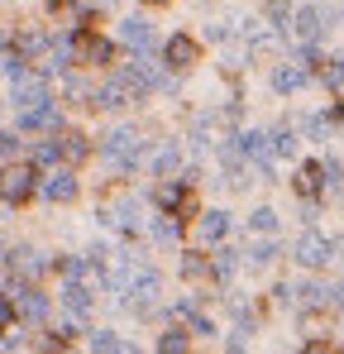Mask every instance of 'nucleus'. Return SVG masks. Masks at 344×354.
I'll return each mask as SVG.
<instances>
[{"label":"nucleus","instance_id":"nucleus-18","mask_svg":"<svg viewBox=\"0 0 344 354\" xmlns=\"http://www.w3.org/2000/svg\"><path fill=\"white\" fill-rule=\"evenodd\" d=\"M134 211H139V206H134V201H115L111 211H106V221H111L115 230H139V225H144V221H139V216H134Z\"/></svg>","mask_w":344,"mask_h":354},{"label":"nucleus","instance_id":"nucleus-2","mask_svg":"<svg viewBox=\"0 0 344 354\" xmlns=\"http://www.w3.org/2000/svg\"><path fill=\"white\" fill-rule=\"evenodd\" d=\"M34 168L29 163H10V168H0V201H10V206H19V201H29V192H34Z\"/></svg>","mask_w":344,"mask_h":354},{"label":"nucleus","instance_id":"nucleus-23","mask_svg":"<svg viewBox=\"0 0 344 354\" xmlns=\"http://www.w3.org/2000/svg\"><path fill=\"white\" fill-rule=\"evenodd\" d=\"M296 301H301V306H325V301H330V288H321V283H306V288H296Z\"/></svg>","mask_w":344,"mask_h":354},{"label":"nucleus","instance_id":"nucleus-39","mask_svg":"<svg viewBox=\"0 0 344 354\" xmlns=\"http://www.w3.org/2000/svg\"><path fill=\"white\" fill-rule=\"evenodd\" d=\"M48 5H62V0H48Z\"/></svg>","mask_w":344,"mask_h":354},{"label":"nucleus","instance_id":"nucleus-30","mask_svg":"<svg viewBox=\"0 0 344 354\" xmlns=\"http://www.w3.org/2000/svg\"><path fill=\"white\" fill-rule=\"evenodd\" d=\"M15 326V301H10V292H0V330H10Z\"/></svg>","mask_w":344,"mask_h":354},{"label":"nucleus","instance_id":"nucleus-12","mask_svg":"<svg viewBox=\"0 0 344 354\" xmlns=\"http://www.w3.org/2000/svg\"><path fill=\"white\" fill-rule=\"evenodd\" d=\"M196 230H201V239H206V244H216V239L229 235V216H225V211H206V216L196 221Z\"/></svg>","mask_w":344,"mask_h":354},{"label":"nucleus","instance_id":"nucleus-24","mask_svg":"<svg viewBox=\"0 0 344 354\" xmlns=\"http://www.w3.org/2000/svg\"><path fill=\"white\" fill-rule=\"evenodd\" d=\"M158 354H187V335H182V330H163Z\"/></svg>","mask_w":344,"mask_h":354},{"label":"nucleus","instance_id":"nucleus-36","mask_svg":"<svg viewBox=\"0 0 344 354\" xmlns=\"http://www.w3.org/2000/svg\"><path fill=\"white\" fill-rule=\"evenodd\" d=\"M15 149V134H0V153H10Z\"/></svg>","mask_w":344,"mask_h":354},{"label":"nucleus","instance_id":"nucleus-17","mask_svg":"<svg viewBox=\"0 0 344 354\" xmlns=\"http://www.w3.org/2000/svg\"><path fill=\"white\" fill-rule=\"evenodd\" d=\"M44 196H48V201H72V196H77V177L72 173H53L48 182H44Z\"/></svg>","mask_w":344,"mask_h":354},{"label":"nucleus","instance_id":"nucleus-13","mask_svg":"<svg viewBox=\"0 0 344 354\" xmlns=\"http://www.w3.org/2000/svg\"><path fill=\"white\" fill-rule=\"evenodd\" d=\"M57 124V106H34V111H19V129H53Z\"/></svg>","mask_w":344,"mask_h":354},{"label":"nucleus","instance_id":"nucleus-4","mask_svg":"<svg viewBox=\"0 0 344 354\" xmlns=\"http://www.w3.org/2000/svg\"><path fill=\"white\" fill-rule=\"evenodd\" d=\"M296 263H306V268H325L330 263V239L325 235H316V230H306V235L296 239Z\"/></svg>","mask_w":344,"mask_h":354},{"label":"nucleus","instance_id":"nucleus-3","mask_svg":"<svg viewBox=\"0 0 344 354\" xmlns=\"http://www.w3.org/2000/svg\"><path fill=\"white\" fill-rule=\"evenodd\" d=\"M134 91H139V86L120 72V77H111V82L101 86V91H91V106H101V111H120V106H129V101H134Z\"/></svg>","mask_w":344,"mask_h":354},{"label":"nucleus","instance_id":"nucleus-34","mask_svg":"<svg viewBox=\"0 0 344 354\" xmlns=\"http://www.w3.org/2000/svg\"><path fill=\"white\" fill-rule=\"evenodd\" d=\"M268 15H273V19L283 24V19H287V0H268Z\"/></svg>","mask_w":344,"mask_h":354},{"label":"nucleus","instance_id":"nucleus-5","mask_svg":"<svg viewBox=\"0 0 344 354\" xmlns=\"http://www.w3.org/2000/svg\"><path fill=\"white\" fill-rule=\"evenodd\" d=\"M287 24L296 29V39H301V44H316V39L325 34V15H321L316 5H301V10H296V15H292Z\"/></svg>","mask_w":344,"mask_h":354},{"label":"nucleus","instance_id":"nucleus-28","mask_svg":"<svg viewBox=\"0 0 344 354\" xmlns=\"http://www.w3.org/2000/svg\"><path fill=\"white\" fill-rule=\"evenodd\" d=\"M211 263H216V278H229V273H234V249H220Z\"/></svg>","mask_w":344,"mask_h":354},{"label":"nucleus","instance_id":"nucleus-29","mask_svg":"<svg viewBox=\"0 0 344 354\" xmlns=\"http://www.w3.org/2000/svg\"><path fill=\"white\" fill-rule=\"evenodd\" d=\"M273 254H278V249H273V244H268V239H263V244H254V249H249V263H254V268H258V263H268V259H273Z\"/></svg>","mask_w":344,"mask_h":354},{"label":"nucleus","instance_id":"nucleus-20","mask_svg":"<svg viewBox=\"0 0 344 354\" xmlns=\"http://www.w3.org/2000/svg\"><path fill=\"white\" fill-rule=\"evenodd\" d=\"M62 306H67L72 316H86L91 297H86V288H82V283H67V288H62Z\"/></svg>","mask_w":344,"mask_h":354},{"label":"nucleus","instance_id":"nucleus-38","mask_svg":"<svg viewBox=\"0 0 344 354\" xmlns=\"http://www.w3.org/2000/svg\"><path fill=\"white\" fill-rule=\"evenodd\" d=\"M149 5H168V0H149Z\"/></svg>","mask_w":344,"mask_h":354},{"label":"nucleus","instance_id":"nucleus-19","mask_svg":"<svg viewBox=\"0 0 344 354\" xmlns=\"http://www.w3.org/2000/svg\"><path fill=\"white\" fill-rule=\"evenodd\" d=\"M149 230H153V239H158V244H177V235H182V221L163 211V216H153V225H149Z\"/></svg>","mask_w":344,"mask_h":354},{"label":"nucleus","instance_id":"nucleus-31","mask_svg":"<svg viewBox=\"0 0 344 354\" xmlns=\"http://www.w3.org/2000/svg\"><path fill=\"white\" fill-rule=\"evenodd\" d=\"M34 158H39V163H57V139H44V144L34 149Z\"/></svg>","mask_w":344,"mask_h":354},{"label":"nucleus","instance_id":"nucleus-21","mask_svg":"<svg viewBox=\"0 0 344 354\" xmlns=\"http://www.w3.org/2000/svg\"><path fill=\"white\" fill-rule=\"evenodd\" d=\"M316 72H321V82H325L330 91H335V86H344V58H321V67H316Z\"/></svg>","mask_w":344,"mask_h":354},{"label":"nucleus","instance_id":"nucleus-22","mask_svg":"<svg viewBox=\"0 0 344 354\" xmlns=\"http://www.w3.org/2000/svg\"><path fill=\"white\" fill-rule=\"evenodd\" d=\"M19 311H24L29 321H44V316H48V301H44V297L29 288V292H19Z\"/></svg>","mask_w":344,"mask_h":354},{"label":"nucleus","instance_id":"nucleus-35","mask_svg":"<svg viewBox=\"0 0 344 354\" xmlns=\"http://www.w3.org/2000/svg\"><path fill=\"white\" fill-rule=\"evenodd\" d=\"M301 354H335V350H330V345H321V340H311V345H306Z\"/></svg>","mask_w":344,"mask_h":354},{"label":"nucleus","instance_id":"nucleus-14","mask_svg":"<svg viewBox=\"0 0 344 354\" xmlns=\"http://www.w3.org/2000/svg\"><path fill=\"white\" fill-rule=\"evenodd\" d=\"M273 86H278V91H301V86H306V67H296V62L273 67Z\"/></svg>","mask_w":344,"mask_h":354},{"label":"nucleus","instance_id":"nucleus-11","mask_svg":"<svg viewBox=\"0 0 344 354\" xmlns=\"http://www.w3.org/2000/svg\"><path fill=\"white\" fill-rule=\"evenodd\" d=\"M57 158H62V163H82V158H86V139H82L77 129H62V134H57Z\"/></svg>","mask_w":344,"mask_h":354},{"label":"nucleus","instance_id":"nucleus-33","mask_svg":"<svg viewBox=\"0 0 344 354\" xmlns=\"http://www.w3.org/2000/svg\"><path fill=\"white\" fill-rule=\"evenodd\" d=\"M306 129H311L316 139H325V129H330V120H325V115H311V120H306Z\"/></svg>","mask_w":344,"mask_h":354},{"label":"nucleus","instance_id":"nucleus-10","mask_svg":"<svg viewBox=\"0 0 344 354\" xmlns=\"http://www.w3.org/2000/svg\"><path fill=\"white\" fill-rule=\"evenodd\" d=\"M34 106H48V86L39 77H19V111H34Z\"/></svg>","mask_w":344,"mask_h":354},{"label":"nucleus","instance_id":"nucleus-32","mask_svg":"<svg viewBox=\"0 0 344 354\" xmlns=\"http://www.w3.org/2000/svg\"><path fill=\"white\" fill-rule=\"evenodd\" d=\"M177 158H182V153H177V149H163V153H158V163H153V168H158V173H172V168H177Z\"/></svg>","mask_w":344,"mask_h":354},{"label":"nucleus","instance_id":"nucleus-25","mask_svg":"<svg viewBox=\"0 0 344 354\" xmlns=\"http://www.w3.org/2000/svg\"><path fill=\"white\" fill-rule=\"evenodd\" d=\"M268 139H273V153H296V134H292V129H273V134H268Z\"/></svg>","mask_w":344,"mask_h":354},{"label":"nucleus","instance_id":"nucleus-16","mask_svg":"<svg viewBox=\"0 0 344 354\" xmlns=\"http://www.w3.org/2000/svg\"><path fill=\"white\" fill-rule=\"evenodd\" d=\"M182 278H191V283H211V278H216V263L201 259V254H182Z\"/></svg>","mask_w":344,"mask_h":354},{"label":"nucleus","instance_id":"nucleus-8","mask_svg":"<svg viewBox=\"0 0 344 354\" xmlns=\"http://www.w3.org/2000/svg\"><path fill=\"white\" fill-rule=\"evenodd\" d=\"M124 77H129L134 86H144V91H153V86H168V77H163V72H158L153 62L144 58V53H139V58L129 62V72H124Z\"/></svg>","mask_w":344,"mask_h":354},{"label":"nucleus","instance_id":"nucleus-6","mask_svg":"<svg viewBox=\"0 0 344 354\" xmlns=\"http://www.w3.org/2000/svg\"><path fill=\"white\" fill-rule=\"evenodd\" d=\"M72 58L77 62H111V39H101V34H77L72 39Z\"/></svg>","mask_w":344,"mask_h":354},{"label":"nucleus","instance_id":"nucleus-37","mask_svg":"<svg viewBox=\"0 0 344 354\" xmlns=\"http://www.w3.org/2000/svg\"><path fill=\"white\" fill-rule=\"evenodd\" d=\"M0 259H5V239H0Z\"/></svg>","mask_w":344,"mask_h":354},{"label":"nucleus","instance_id":"nucleus-27","mask_svg":"<svg viewBox=\"0 0 344 354\" xmlns=\"http://www.w3.org/2000/svg\"><path fill=\"white\" fill-rule=\"evenodd\" d=\"M91 350L96 354H120V340H115L111 330H96V335H91Z\"/></svg>","mask_w":344,"mask_h":354},{"label":"nucleus","instance_id":"nucleus-1","mask_svg":"<svg viewBox=\"0 0 344 354\" xmlns=\"http://www.w3.org/2000/svg\"><path fill=\"white\" fill-rule=\"evenodd\" d=\"M139 153H144V139L134 134V129H111L106 139H101V158L120 168V173H129L134 163H139Z\"/></svg>","mask_w":344,"mask_h":354},{"label":"nucleus","instance_id":"nucleus-9","mask_svg":"<svg viewBox=\"0 0 344 354\" xmlns=\"http://www.w3.org/2000/svg\"><path fill=\"white\" fill-rule=\"evenodd\" d=\"M163 53H168V67L182 72V67H191V62H196V39H182V34H177V39H168V48H163Z\"/></svg>","mask_w":344,"mask_h":354},{"label":"nucleus","instance_id":"nucleus-7","mask_svg":"<svg viewBox=\"0 0 344 354\" xmlns=\"http://www.w3.org/2000/svg\"><path fill=\"white\" fill-rule=\"evenodd\" d=\"M120 39L134 48V53H149L153 44H158V34H153V24H144V19H124L120 24Z\"/></svg>","mask_w":344,"mask_h":354},{"label":"nucleus","instance_id":"nucleus-15","mask_svg":"<svg viewBox=\"0 0 344 354\" xmlns=\"http://www.w3.org/2000/svg\"><path fill=\"white\" fill-rule=\"evenodd\" d=\"M321 182H325V168L321 163H301L296 168V192L301 196H321Z\"/></svg>","mask_w":344,"mask_h":354},{"label":"nucleus","instance_id":"nucleus-26","mask_svg":"<svg viewBox=\"0 0 344 354\" xmlns=\"http://www.w3.org/2000/svg\"><path fill=\"white\" fill-rule=\"evenodd\" d=\"M273 225H278V216H273V211H268V206H258V211H254V216H249V230H254V235H258V230H263V235H268V230H273Z\"/></svg>","mask_w":344,"mask_h":354}]
</instances>
